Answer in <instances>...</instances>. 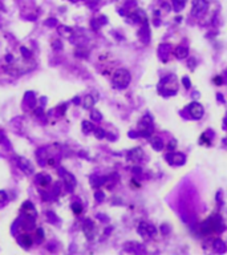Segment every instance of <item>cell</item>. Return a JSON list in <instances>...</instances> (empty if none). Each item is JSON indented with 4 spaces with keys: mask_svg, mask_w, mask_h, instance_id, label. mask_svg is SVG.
I'll return each instance as SVG.
<instances>
[{
    "mask_svg": "<svg viewBox=\"0 0 227 255\" xmlns=\"http://www.w3.org/2000/svg\"><path fill=\"white\" fill-rule=\"evenodd\" d=\"M35 68H36V63L25 59V60L17 61V63H9V65L6 66L4 71L12 76H19V75L28 73V72H31L32 69H35Z\"/></svg>",
    "mask_w": 227,
    "mask_h": 255,
    "instance_id": "1",
    "label": "cell"
},
{
    "mask_svg": "<svg viewBox=\"0 0 227 255\" xmlns=\"http://www.w3.org/2000/svg\"><path fill=\"white\" fill-rule=\"evenodd\" d=\"M130 80H132V76H130L129 71H126V69H118L113 75V85L117 89L128 88V85L130 84Z\"/></svg>",
    "mask_w": 227,
    "mask_h": 255,
    "instance_id": "2",
    "label": "cell"
},
{
    "mask_svg": "<svg viewBox=\"0 0 227 255\" xmlns=\"http://www.w3.org/2000/svg\"><path fill=\"white\" fill-rule=\"evenodd\" d=\"M221 230H223V222H222L221 217H218V215L210 217L207 221H204L201 225L202 234H209L211 231H221Z\"/></svg>",
    "mask_w": 227,
    "mask_h": 255,
    "instance_id": "3",
    "label": "cell"
},
{
    "mask_svg": "<svg viewBox=\"0 0 227 255\" xmlns=\"http://www.w3.org/2000/svg\"><path fill=\"white\" fill-rule=\"evenodd\" d=\"M189 113L193 118L199 120V118H202V116H203V106L199 102H195V101H194V102H191L189 105Z\"/></svg>",
    "mask_w": 227,
    "mask_h": 255,
    "instance_id": "4",
    "label": "cell"
},
{
    "mask_svg": "<svg viewBox=\"0 0 227 255\" xmlns=\"http://www.w3.org/2000/svg\"><path fill=\"white\" fill-rule=\"evenodd\" d=\"M207 11L206 0H194L193 1V15L194 16H202Z\"/></svg>",
    "mask_w": 227,
    "mask_h": 255,
    "instance_id": "5",
    "label": "cell"
},
{
    "mask_svg": "<svg viewBox=\"0 0 227 255\" xmlns=\"http://www.w3.org/2000/svg\"><path fill=\"white\" fill-rule=\"evenodd\" d=\"M59 173H60V175L63 177V179H64V182H65V185H66V187H68V190H72L73 187L76 186V178L73 177L70 173L65 172L64 169H60V170H59Z\"/></svg>",
    "mask_w": 227,
    "mask_h": 255,
    "instance_id": "6",
    "label": "cell"
},
{
    "mask_svg": "<svg viewBox=\"0 0 227 255\" xmlns=\"http://www.w3.org/2000/svg\"><path fill=\"white\" fill-rule=\"evenodd\" d=\"M166 160L169 163L181 166L185 163V155L182 153H169V154H166Z\"/></svg>",
    "mask_w": 227,
    "mask_h": 255,
    "instance_id": "7",
    "label": "cell"
},
{
    "mask_svg": "<svg viewBox=\"0 0 227 255\" xmlns=\"http://www.w3.org/2000/svg\"><path fill=\"white\" fill-rule=\"evenodd\" d=\"M17 166L20 167V170H23L25 174H32V173H33V166H32V163L24 157L17 158Z\"/></svg>",
    "mask_w": 227,
    "mask_h": 255,
    "instance_id": "8",
    "label": "cell"
},
{
    "mask_svg": "<svg viewBox=\"0 0 227 255\" xmlns=\"http://www.w3.org/2000/svg\"><path fill=\"white\" fill-rule=\"evenodd\" d=\"M144 155V152L140 148H135V149H132L129 153H128V160L130 161H140Z\"/></svg>",
    "mask_w": 227,
    "mask_h": 255,
    "instance_id": "9",
    "label": "cell"
},
{
    "mask_svg": "<svg viewBox=\"0 0 227 255\" xmlns=\"http://www.w3.org/2000/svg\"><path fill=\"white\" fill-rule=\"evenodd\" d=\"M82 229H84V232H85L88 239H92L93 237H94V226H93V223L90 221H86L85 223H84Z\"/></svg>",
    "mask_w": 227,
    "mask_h": 255,
    "instance_id": "10",
    "label": "cell"
},
{
    "mask_svg": "<svg viewBox=\"0 0 227 255\" xmlns=\"http://www.w3.org/2000/svg\"><path fill=\"white\" fill-rule=\"evenodd\" d=\"M174 54H176L177 59H185L187 57V54H189V49L185 48V47H178V48H176V52H174Z\"/></svg>",
    "mask_w": 227,
    "mask_h": 255,
    "instance_id": "11",
    "label": "cell"
},
{
    "mask_svg": "<svg viewBox=\"0 0 227 255\" xmlns=\"http://www.w3.org/2000/svg\"><path fill=\"white\" fill-rule=\"evenodd\" d=\"M23 211L28 215H32L33 218L36 217V210H35L33 205H32L31 202H25V203L23 205Z\"/></svg>",
    "mask_w": 227,
    "mask_h": 255,
    "instance_id": "12",
    "label": "cell"
},
{
    "mask_svg": "<svg viewBox=\"0 0 227 255\" xmlns=\"http://www.w3.org/2000/svg\"><path fill=\"white\" fill-rule=\"evenodd\" d=\"M152 146H153V149H154V150L159 152V150L164 149V141H162L159 137L152 138Z\"/></svg>",
    "mask_w": 227,
    "mask_h": 255,
    "instance_id": "13",
    "label": "cell"
},
{
    "mask_svg": "<svg viewBox=\"0 0 227 255\" xmlns=\"http://www.w3.org/2000/svg\"><path fill=\"white\" fill-rule=\"evenodd\" d=\"M94 102H96V98L93 97V96H90V95L85 96L84 100H82V105H84V108L85 109H90L93 105H94Z\"/></svg>",
    "mask_w": 227,
    "mask_h": 255,
    "instance_id": "14",
    "label": "cell"
},
{
    "mask_svg": "<svg viewBox=\"0 0 227 255\" xmlns=\"http://www.w3.org/2000/svg\"><path fill=\"white\" fill-rule=\"evenodd\" d=\"M214 249H215L216 252L223 254V252L226 251V244H224V242L222 241V239H215V241H214Z\"/></svg>",
    "mask_w": 227,
    "mask_h": 255,
    "instance_id": "15",
    "label": "cell"
},
{
    "mask_svg": "<svg viewBox=\"0 0 227 255\" xmlns=\"http://www.w3.org/2000/svg\"><path fill=\"white\" fill-rule=\"evenodd\" d=\"M19 242H20V244H23L24 247H31L32 246V238L29 237L28 234L21 235L20 239H19Z\"/></svg>",
    "mask_w": 227,
    "mask_h": 255,
    "instance_id": "16",
    "label": "cell"
},
{
    "mask_svg": "<svg viewBox=\"0 0 227 255\" xmlns=\"http://www.w3.org/2000/svg\"><path fill=\"white\" fill-rule=\"evenodd\" d=\"M186 1L187 0H173V8H174V11L179 12L186 6Z\"/></svg>",
    "mask_w": 227,
    "mask_h": 255,
    "instance_id": "17",
    "label": "cell"
},
{
    "mask_svg": "<svg viewBox=\"0 0 227 255\" xmlns=\"http://www.w3.org/2000/svg\"><path fill=\"white\" fill-rule=\"evenodd\" d=\"M147 223H145V222H142V223H140V226H138V232L142 235V237H145V238H150L149 232H147V227H146Z\"/></svg>",
    "mask_w": 227,
    "mask_h": 255,
    "instance_id": "18",
    "label": "cell"
},
{
    "mask_svg": "<svg viewBox=\"0 0 227 255\" xmlns=\"http://www.w3.org/2000/svg\"><path fill=\"white\" fill-rule=\"evenodd\" d=\"M72 29L68 28V27H59V33L65 36V37H70L72 36Z\"/></svg>",
    "mask_w": 227,
    "mask_h": 255,
    "instance_id": "19",
    "label": "cell"
},
{
    "mask_svg": "<svg viewBox=\"0 0 227 255\" xmlns=\"http://www.w3.org/2000/svg\"><path fill=\"white\" fill-rule=\"evenodd\" d=\"M37 181L41 186H47L51 182V177L49 175H37Z\"/></svg>",
    "mask_w": 227,
    "mask_h": 255,
    "instance_id": "20",
    "label": "cell"
},
{
    "mask_svg": "<svg viewBox=\"0 0 227 255\" xmlns=\"http://www.w3.org/2000/svg\"><path fill=\"white\" fill-rule=\"evenodd\" d=\"M82 130H84V133L93 132V130H94V126H93V124L89 122V121H84L82 122Z\"/></svg>",
    "mask_w": 227,
    "mask_h": 255,
    "instance_id": "21",
    "label": "cell"
},
{
    "mask_svg": "<svg viewBox=\"0 0 227 255\" xmlns=\"http://www.w3.org/2000/svg\"><path fill=\"white\" fill-rule=\"evenodd\" d=\"M94 136H96V138H98V140H101V138H104L105 137V130L104 129H101V128H94Z\"/></svg>",
    "mask_w": 227,
    "mask_h": 255,
    "instance_id": "22",
    "label": "cell"
},
{
    "mask_svg": "<svg viewBox=\"0 0 227 255\" xmlns=\"http://www.w3.org/2000/svg\"><path fill=\"white\" fill-rule=\"evenodd\" d=\"M72 210H73V213H76V214H81V213H82V206H81L80 203H73L72 205Z\"/></svg>",
    "mask_w": 227,
    "mask_h": 255,
    "instance_id": "23",
    "label": "cell"
},
{
    "mask_svg": "<svg viewBox=\"0 0 227 255\" xmlns=\"http://www.w3.org/2000/svg\"><path fill=\"white\" fill-rule=\"evenodd\" d=\"M92 118L94 121H101V113L98 112V110H92Z\"/></svg>",
    "mask_w": 227,
    "mask_h": 255,
    "instance_id": "24",
    "label": "cell"
},
{
    "mask_svg": "<svg viewBox=\"0 0 227 255\" xmlns=\"http://www.w3.org/2000/svg\"><path fill=\"white\" fill-rule=\"evenodd\" d=\"M94 198L97 199L98 202H101L104 198H105V194H104L102 191H96V193H94Z\"/></svg>",
    "mask_w": 227,
    "mask_h": 255,
    "instance_id": "25",
    "label": "cell"
},
{
    "mask_svg": "<svg viewBox=\"0 0 227 255\" xmlns=\"http://www.w3.org/2000/svg\"><path fill=\"white\" fill-rule=\"evenodd\" d=\"M146 227H147V232H149V235H150V237H153V235L155 234V231H157V230H155V227L153 226V225H149V223L146 225Z\"/></svg>",
    "mask_w": 227,
    "mask_h": 255,
    "instance_id": "26",
    "label": "cell"
},
{
    "mask_svg": "<svg viewBox=\"0 0 227 255\" xmlns=\"http://www.w3.org/2000/svg\"><path fill=\"white\" fill-rule=\"evenodd\" d=\"M20 49H21V52H23V56H24L25 59H29V57H31V52H29L28 49L25 48V47H21Z\"/></svg>",
    "mask_w": 227,
    "mask_h": 255,
    "instance_id": "27",
    "label": "cell"
},
{
    "mask_svg": "<svg viewBox=\"0 0 227 255\" xmlns=\"http://www.w3.org/2000/svg\"><path fill=\"white\" fill-rule=\"evenodd\" d=\"M182 84L185 85V88H186V89H189L190 86H191V83H190L189 77H183V78H182Z\"/></svg>",
    "mask_w": 227,
    "mask_h": 255,
    "instance_id": "28",
    "label": "cell"
},
{
    "mask_svg": "<svg viewBox=\"0 0 227 255\" xmlns=\"http://www.w3.org/2000/svg\"><path fill=\"white\" fill-rule=\"evenodd\" d=\"M52 47H53V49H63V43H60V41H55V43L52 44Z\"/></svg>",
    "mask_w": 227,
    "mask_h": 255,
    "instance_id": "29",
    "label": "cell"
},
{
    "mask_svg": "<svg viewBox=\"0 0 227 255\" xmlns=\"http://www.w3.org/2000/svg\"><path fill=\"white\" fill-rule=\"evenodd\" d=\"M161 231H162V234H169V231H170V227L167 226V225H162V227H161Z\"/></svg>",
    "mask_w": 227,
    "mask_h": 255,
    "instance_id": "30",
    "label": "cell"
},
{
    "mask_svg": "<svg viewBox=\"0 0 227 255\" xmlns=\"http://www.w3.org/2000/svg\"><path fill=\"white\" fill-rule=\"evenodd\" d=\"M176 146H177V141L171 140V141H170V143H169V150H173Z\"/></svg>",
    "mask_w": 227,
    "mask_h": 255,
    "instance_id": "31",
    "label": "cell"
},
{
    "mask_svg": "<svg viewBox=\"0 0 227 255\" xmlns=\"http://www.w3.org/2000/svg\"><path fill=\"white\" fill-rule=\"evenodd\" d=\"M56 23H57L56 19H49V20H47V25H56Z\"/></svg>",
    "mask_w": 227,
    "mask_h": 255,
    "instance_id": "32",
    "label": "cell"
},
{
    "mask_svg": "<svg viewBox=\"0 0 227 255\" xmlns=\"http://www.w3.org/2000/svg\"><path fill=\"white\" fill-rule=\"evenodd\" d=\"M7 199V195L4 194V191H0V202H4Z\"/></svg>",
    "mask_w": 227,
    "mask_h": 255,
    "instance_id": "33",
    "label": "cell"
},
{
    "mask_svg": "<svg viewBox=\"0 0 227 255\" xmlns=\"http://www.w3.org/2000/svg\"><path fill=\"white\" fill-rule=\"evenodd\" d=\"M194 63H195V59H190V60H189V66H190V69H194Z\"/></svg>",
    "mask_w": 227,
    "mask_h": 255,
    "instance_id": "34",
    "label": "cell"
},
{
    "mask_svg": "<svg viewBox=\"0 0 227 255\" xmlns=\"http://www.w3.org/2000/svg\"><path fill=\"white\" fill-rule=\"evenodd\" d=\"M138 136H140L138 132H129V137H132V138H135V137H138Z\"/></svg>",
    "mask_w": 227,
    "mask_h": 255,
    "instance_id": "35",
    "label": "cell"
},
{
    "mask_svg": "<svg viewBox=\"0 0 227 255\" xmlns=\"http://www.w3.org/2000/svg\"><path fill=\"white\" fill-rule=\"evenodd\" d=\"M214 83L218 84V85H221V84H222V78L221 77H215V78H214Z\"/></svg>",
    "mask_w": 227,
    "mask_h": 255,
    "instance_id": "36",
    "label": "cell"
},
{
    "mask_svg": "<svg viewBox=\"0 0 227 255\" xmlns=\"http://www.w3.org/2000/svg\"><path fill=\"white\" fill-rule=\"evenodd\" d=\"M43 232H44V231H43L41 229H39V230H37V237H39V238H40V237L43 238Z\"/></svg>",
    "mask_w": 227,
    "mask_h": 255,
    "instance_id": "37",
    "label": "cell"
},
{
    "mask_svg": "<svg viewBox=\"0 0 227 255\" xmlns=\"http://www.w3.org/2000/svg\"><path fill=\"white\" fill-rule=\"evenodd\" d=\"M6 60H7V61H8V63H11V61H12V60H13V57H12L11 54H8V56H7V57H6Z\"/></svg>",
    "mask_w": 227,
    "mask_h": 255,
    "instance_id": "38",
    "label": "cell"
},
{
    "mask_svg": "<svg viewBox=\"0 0 227 255\" xmlns=\"http://www.w3.org/2000/svg\"><path fill=\"white\" fill-rule=\"evenodd\" d=\"M140 170H141V169H140V167H134V169H133V172H134L135 174H138V173H141V172H140Z\"/></svg>",
    "mask_w": 227,
    "mask_h": 255,
    "instance_id": "39",
    "label": "cell"
},
{
    "mask_svg": "<svg viewBox=\"0 0 227 255\" xmlns=\"http://www.w3.org/2000/svg\"><path fill=\"white\" fill-rule=\"evenodd\" d=\"M48 163H49V165H55V161H53V160H52V158H51V160L48 161Z\"/></svg>",
    "mask_w": 227,
    "mask_h": 255,
    "instance_id": "40",
    "label": "cell"
},
{
    "mask_svg": "<svg viewBox=\"0 0 227 255\" xmlns=\"http://www.w3.org/2000/svg\"><path fill=\"white\" fill-rule=\"evenodd\" d=\"M193 96H194V98H198V97H199V93H198V92H195Z\"/></svg>",
    "mask_w": 227,
    "mask_h": 255,
    "instance_id": "41",
    "label": "cell"
},
{
    "mask_svg": "<svg viewBox=\"0 0 227 255\" xmlns=\"http://www.w3.org/2000/svg\"><path fill=\"white\" fill-rule=\"evenodd\" d=\"M216 96H218L219 101H223V97H222V95H221V93H219V95H216Z\"/></svg>",
    "mask_w": 227,
    "mask_h": 255,
    "instance_id": "42",
    "label": "cell"
},
{
    "mask_svg": "<svg viewBox=\"0 0 227 255\" xmlns=\"http://www.w3.org/2000/svg\"><path fill=\"white\" fill-rule=\"evenodd\" d=\"M224 125L227 126V114H226V118H224Z\"/></svg>",
    "mask_w": 227,
    "mask_h": 255,
    "instance_id": "43",
    "label": "cell"
}]
</instances>
